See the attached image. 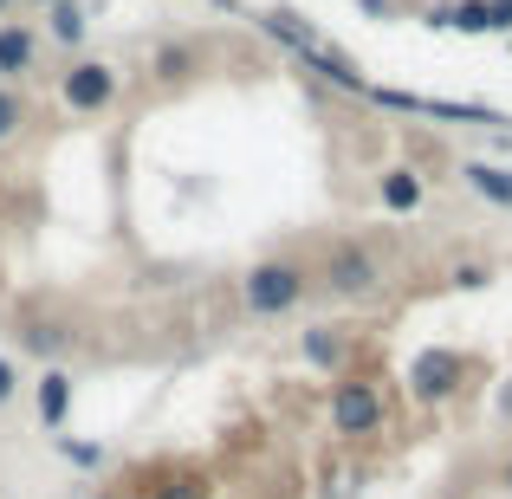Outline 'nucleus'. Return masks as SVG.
I'll use <instances>...</instances> for the list:
<instances>
[{
	"instance_id": "7ed1b4c3",
	"label": "nucleus",
	"mask_w": 512,
	"mask_h": 499,
	"mask_svg": "<svg viewBox=\"0 0 512 499\" xmlns=\"http://www.w3.org/2000/svg\"><path fill=\"white\" fill-rule=\"evenodd\" d=\"M59 91H65L72 111H104V104L117 98V72H111V65H72Z\"/></svg>"
},
{
	"instance_id": "9b49d317",
	"label": "nucleus",
	"mask_w": 512,
	"mask_h": 499,
	"mask_svg": "<svg viewBox=\"0 0 512 499\" xmlns=\"http://www.w3.org/2000/svg\"><path fill=\"white\" fill-rule=\"evenodd\" d=\"M26 344H33L39 357H59V350H65V331L59 325H33V331H26Z\"/></svg>"
},
{
	"instance_id": "39448f33",
	"label": "nucleus",
	"mask_w": 512,
	"mask_h": 499,
	"mask_svg": "<svg viewBox=\"0 0 512 499\" xmlns=\"http://www.w3.org/2000/svg\"><path fill=\"white\" fill-rule=\"evenodd\" d=\"M325 279L338 292H370L376 286V260L363 247H338V253H331V266H325Z\"/></svg>"
},
{
	"instance_id": "0eeeda50",
	"label": "nucleus",
	"mask_w": 512,
	"mask_h": 499,
	"mask_svg": "<svg viewBox=\"0 0 512 499\" xmlns=\"http://www.w3.org/2000/svg\"><path fill=\"white\" fill-rule=\"evenodd\" d=\"M383 208H396V214L422 208V182H415L409 169H389V175H383Z\"/></svg>"
},
{
	"instance_id": "2eb2a0df",
	"label": "nucleus",
	"mask_w": 512,
	"mask_h": 499,
	"mask_svg": "<svg viewBox=\"0 0 512 499\" xmlns=\"http://www.w3.org/2000/svg\"><path fill=\"white\" fill-rule=\"evenodd\" d=\"M512 26V0H487V33H506Z\"/></svg>"
},
{
	"instance_id": "9d476101",
	"label": "nucleus",
	"mask_w": 512,
	"mask_h": 499,
	"mask_svg": "<svg viewBox=\"0 0 512 499\" xmlns=\"http://www.w3.org/2000/svg\"><path fill=\"white\" fill-rule=\"evenodd\" d=\"M52 39H59V46H78V39H85V13H78L72 0H52Z\"/></svg>"
},
{
	"instance_id": "ddd939ff",
	"label": "nucleus",
	"mask_w": 512,
	"mask_h": 499,
	"mask_svg": "<svg viewBox=\"0 0 512 499\" xmlns=\"http://www.w3.org/2000/svg\"><path fill=\"white\" fill-rule=\"evenodd\" d=\"M163 499H208V480H195V474H182V480H175V487H169Z\"/></svg>"
},
{
	"instance_id": "1a4fd4ad",
	"label": "nucleus",
	"mask_w": 512,
	"mask_h": 499,
	"mask_svg": "<svg viewBox=\"0 0 512 499\" xmlns=\"http://www.w3.org/2000/svg\"><path fill=\"white\" fill-rule=\"evenodd\" d=\"M33 59V33L26 26H0V72H26Z\"/></svg>"
},
{
	"instance_id": "423d86ee",
	"label": "nucleus",
	"mask_w": 512,
	"mask_h": 499,
	"mask_svg": "<svg viewBox=\"0 0 512 499\" xmlns=\"http://www.w3.org/2000/svg\"><path fill=\"white\" fill-rule=\"evenodd\" d=\"M65 409H72V376H65V370H46V383H39V422L59 428Z\"/></svg>"
},
{
	"instance_id": "f3484780",
	"label": "nucleus",
	"mask_w": 512,
	"mask_h": 499,
	"mask_svg": "<svg viewBox=\"0 0 512 499\" xmlns=\"http://www.w3.org/2000/svg\"><path fill=\"white\" fill-rule=\"evenodd\" d=\"M0 7H7V0H0Z\"/></svg>"
},
{
	"instance_id": "dca6fc26",
	"label": "nucleus",
	"mask_w": 512,
	"mask_h": 499,
	"mask_svg": "<svg viewBox=\"0 0 512 499\" xmlns=\"http://www.w3.org/2000/svg\"><path fill=\"white\" fill-rule=\"evenodd\" d=\"M0 402H13V363L0 357Z\"/></svg>"
},
{
	"instance_id": "6e6552de",
	"label": "nucleus",
	"mask_w": 512,
	"mask_h": 499,
	"mask_svg": "<svg viewBox=\"0 0 512 499\" xmlns=\"http://www.w3.org/2000/svg\"><path fill=\"white\" fill-rule=\"evenodd\" d=\"M467 182L480 188L487 201H500V208H512V169H493V163H467Z\"/></svg>"
},
{
	"instance_id": "4468645a",
	"label": "nucleus",
	"mask_w": 512,
	"mask_h": 499,
	"mask_svg": "<svg viewBox=\"0 0 512 499\" xmlns=\"http://www.w3.org/2000/svg\"><path fill=\"white\" fill-rule=\"evenodd\" d=\"M305 357H312V363H331V357H338V344H331L325 331H312V337H305Z\"/></svg>"
},
{
	"instance_id": "f257e3e1",
	"label": "nucleus",
	"mask_w": 512,
	"mask_h": 499,
	"mask_svg": "<svg viewBox=\"0 0 512 499\" xmlns=\"http://www.w3.org/2000/svg\"><path fill=\"white\" fill-rule=\"evenodd\" d=\"M247 312H260V318H273V312H292V305L305 299V273L292 260H260L247 273Z\"/></svg>"
},
{
	"instance_id": "f8f14e48",
	"label": "nucleus",
	"mask_w": 512,
	"mask_h": 499,
	"mask_svg": "<svg viewBox=\"0 0 512 499\" xmlns=\"http://www.w3.org/2000/svg\"><path fill=\"white\" fill-rule=\"evenodd\" d=\"M20 124H26V104L13 98V91H0V143H7V137H13Z\"/></svg>"
},
{
	"instance_id": "f03ea898",
	"label": "nucleus",
	"mask_w": 512,
	"mask_h": 499,
	"mask_svg": "<svg viewBox=\"0 0 512 499\" xmlns=\"http://www.w3.org/2000/svg\"><path fill=\"white\" fill-rule=\"evenodd\" d=\"M331 422H338V435H370V428L383 422L376 389L370 383H338V396H331Z\"/></svg>"
},
{
	"instance_id": "20e7f679",
	"label": "nucleus",
	"mask_w": 512,
	"mask_h": 499,
	"mask_svg": "<svg viewBox=\"0 0 512 499\" xmlns=\"http://www.w3.org/2000/svg\"><path fill=\"white\" fill-rule=\"evenodd\" d=\"M454 376H461V357H454V350H422L415 370H409V383H415V396H422V402H441L454 389Z\"/></svg>"
}]
</instances>
